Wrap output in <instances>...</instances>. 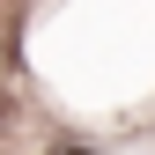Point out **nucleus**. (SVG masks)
<instances>
[{"label":"nucleus","instance_id":"1","mask_svg":"<svg viewBox=\"0 0 155 155\" xmlns=\"http://www.w3.org/2000/svg\"><path fill=\"white\" fill-rule=\"evenodd\" d=\"M52 155H96V148H74V140H67V148H52Z\"/></svg>","mask_w":155,"mask_h":155},{"label":"nucleus","instance_id":"2","mask_svg":"<svg viewBox=\"0 0 155 155\" xmlns=\"http://www.w3.org/2000/svg\"><path fill=\"white\" fill-rule=\"evenodd\" d=\"M0 111H8V104H0Z\"/></svg>","mask_w":155,"mask_h":155}]
</instances>
